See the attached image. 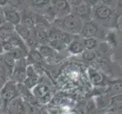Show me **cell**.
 Returning a JSON list of instances; mask_svg holds the SVG:
<instances>
[{
	"label": "cell",
	"mask_w": 122,
	"mask_h": 114,
	"mask_svg": "<svg viewBox=\"0 0 122 114\" xmlns=\"http://www.w3.org/2000/svg\"><path fill=\"white\" fill-rule=\"evenodd\" d=\"M83 24V21L72 13L56 20V24L59 30L74 36L80 34Z\"/></svg>",
	"instance_id": "1"
},
{
	"label": "cell",
	"mask_w": 122,
	"mask_h": 114,
	"mask_svg": "<svg viewBox=\"0 0 122 114\" xmlns=\"http://www.w3.org/2000/svg\"><path fill=\"white\" fill-rule=\"evenodd\" d=\"M117 12L109 6L99 3L92 8V19L99 23L103 26H108L115 21V17Z\"/></svg>",
	"instance_id": "2"
},
{
	"label": "cell",
	"mask_w": 122,
	"mask_h": 114,
	"mask_svg": "<svg viewBox=\"0 0 122 114\" xmlns=\"http://www.w3.org/2000/svg\"><path fill=\"white\" fill-rule=\"evenodd\" d=\"M102 25H101L93 19L87 21V22H83L80 35L83 38H96L102 31Z\"/></svg>",
	"instance_id": "3"
},
{
	"label": "cell",
	"mask_w": 122,
	"mask_h": 114,
	"mask_svg": "<svg viewBox=\"0 0 122 114\" xmlns=\"http://www.w3.org/2000/svg\"><path fill=\"white\" fill-rule=\"evenodd\" d=\"M5 110L8 114H27L28 107L21 97L18 96L5 103Z\"/></svg>",
	"instance_id": "4"
},
{
	"label": "cell",
	"mask_w": 122,
	"mask_h": 114,
	"mask_svg": "<svg viewBox=\"0 0 122 114\" xmlns=\"http://www.w3.org/2000/svg\"><path fill=\"white\" fill-rule=\"evenodd\" d=\"M0 95L5 103L9 102L18 96V84L12 81H6L0 90Z\"/></svg>",
	"instance_id": "5"
},
{
	"label": "cell",
	"mask_w": 122,
	"mask_h": 114,
	"mask_svg": "<svg viewBox=\"0 0 122 114\" xmlns=\"http://www.w3.org/2000/svg\"><path fill=\"white\" fill-rule=\"evenodd\" d=\"M50 6L54 16L58 18H63L71 12V7L67 0H50Z\"/></svg>",
	"instance_id": "6"
},
{
	"label": "cell",
	"mask_w": 122,
	"mask_h": 114,
	"mask_svg": "<svg viewBox=\"0 0 122 114\" xmlns=\"http://www.w3.org/2000/svg\"><path fill=\"white\" fill-rule=\"evenodd\" d=\"M33 93L41 103H47L51 98V91L45 84H36L33 87Z\"/></svg>",
	"instance_id": "7"
},
{
	"label": "cell",
	"mask_w": 122,
	"mask_h": 114,
	"mask_svg": "<svg viewBox=\"0 0 122 114\" xmlns=\"http://www.w3.org/2000/svg\"><path fill=\"white\" fill-rule=\"evenodd\" d=\"M83 22H87L92 19V8L82 3L76 7L71 8V12Z\"/></svg>",
	"instance_id": "8"
},
{
	"label": "cell",
	"mask_w": 122,
	"mask_h": 114,
	"mask_svg": "<svg viewBox=\"0 0 122 114\" xmlns=\"http://www.w3.org/2000/svg\"><path fill=\"white\" fill-rule=\"evenodd\" d=\"M2 14L4 15V18H5V22L10 23L12 25H14V26L20 24V12L18 10L6 5L5 7L3 8Z\"/></svg>",
	"instance_id": "9"
},
{
	"label": "cell",
	"mask_w": 122,
	"mask_h": 114,
	"mask_svg": "<svg viewBox=\"0 0 122 114\" xmlns=\"http://www.w3.org/2000/svg\"><path fill=\"white\" fill-rule=\"evenodd\" d=\"M15 33V26L10 23L5 22L0 26V40L2 42L10 40Z\"/></svg>",
	"instance_id": "10"
},
{
	"label": "cell",
	"mask_w": 122,
	"mask_h": 114,
	"mask_svg": "<svg viewBox=\"0 0 122 114\" xmlns=\"http://www.w3.org/2000/svg\"><path fill=\"white\" fill-rule=\"evenodd\" d=\"M26 60L28 65H36L37 67H42L43 65V58L37 49H30V51L27 53Z\"/></svg>",
	"instance_id": "11"
},
{
	"label": "cell",
	"mask_w": 122,
	"mask_h": 114,
	"mask_svg": "<svg viewBox=\"0 0 122 114\" xmlns=\"http://www.w3.org/2000/svg\"><path fill=\"white\" fill-rule=\"evenodd\" d=\"M20 24L30 29H33L36 26V18L34 15L24 10L23 11V13H20Z\"/></svg>",
	"instance_id": "12"
},
{
	"label": "cell",
	"mask_w": 122,
	"mask_h": 114,
	"mask_svg": "<svg viewBox=\"0 0 122 114\" xmlns=\"http://www.w3.org/2000/svg\"><path fill=\"white\" fill-rule=\"evenodd\" d=\"M67 47H68V51L72 54L83 53V52L85 50L82 40L77 39V38H75V37H74V39L67 46Z\"/></svg>",
	"instance_id": "13"
},
{
	"label": "cell",
	"mask_w": 122,
	"mask_h": 114,
	"mask_svg": "<svg viewBox=\"0 0 122 114\" xmlns=\"http://www.w3.org/2000/svg\"><path fill=\"white\" fill-rule=\"evenodd\" d=\"M15 31L18 34V36L23 41H26L28 38H30L32 34V29H30L27 27L24 26L21 24H18L15 26Z\"/></svg>",
	"instance_id": "14"
},
{
	"label": "cell",
	"mask_w": 122,
	"mask_h": 114,
	"mask_svg": "<svg viewBox=\"0 0 122 114\" xmlns=\"http://www.w3.org/2000/svg\"><path fill=\"white\" fill-rule=\"evenodd\" d=\"M88 75H89L90 81L93 84L97 85L104 82L105 78L103 74L94 68H90L88 69Z\"/></svg>",
	"instance_id": "15"
},
{
	"label": "cell",
	"mask_w": 122,
	"mask_h": 114,
	"mask_svg": "<svg viewBox=\"0 0 122 114\" xmlns=\"http://www.w3.org/2000/svg\"><path fill=\"white\" fill-rule=\"evenodd\" d=\"M7 5L20 12L26 10L28 4L27 0H7Z\"/></svg>",
	"instance_id": "16"
},
{
	"label": "cell",
	"mask_w": 122,
	"mask_h": 114,
	"mask_svg": "<svg viewBox=\"0 0 122 114\" xmlns=\"http://www.w3.org/2000/svg\"><path fill=\"white\" fill-rule=\"evenodd\" d=\"M27 2L35 9H46L50 5V0H27Z\"/></svg>",
	"instance_id": "17"
},
{
	"label": "cell",
	"mask_w": 122,
	"mask_h": 114,
	"mask_svg": "<svg viewBox=\"0 0 122 114\" xmlns=\"http://www.w3.org/2000/svg\"><path fill=\"white\" fill-rule=\"evenodd\" d=\"M83 44L84 49L86 50H94L98 46L99 41L95 37L83 38Z\"/></svg>",
	"instance_id": "18"
},
{
	"label": "cell",
	"mask_w": 122,
	"mask_h": 114,
	"mask_svg": "<svg viewBox=\"0 0 122 114\" xmlns=\"http://www.w3.org/2000/svg\"><path fill=\"white\" fill-rule=\"evenodd\" d=\"M39 52L43 59H50L54 56V49H52L49 46L43 45L40 46Z\"/></svg>",
	"instance_id": "19"
},
{
	"label": "cell",
	"mask_w": 122,
	"mask_h": 114,
	"mask_svg": "<svg viewBox=\"0 0 122 114\" xmlns=\"http://www.w3.org/2000/svg\"><path fill=\"white\" fill-rule=\"evenodd\" d=\"M25 42L27 45V46L30 48V49H36V48L39 47L40 44V41L34 34H33L30 38H28Z\"/></svg>",
	"instance_id": "20"
},
{
	"label": "cell",
	"mask_w": 122,
	"mask_h": 114,
	"mask_svg": "<svg viewBox=\"0 0 122 114\" xmlns=\"http://www.w3.org/2000/svg\"><path fill=\"white\" fill-rule=\"evenodd\" d=\"M49 46L52 49H56L57 51H61V50H63L65 47H67V46L64 43H62L59 39L50 40Z\"/></svg>",
	"instance_id": "21"
},
{
	"label": "cell",
	"mask_w": 122,
	"mask_h": 114,
	"mask_svg": "<svg viewBox=\"0 0 122 114\" xmlns=\"http://www.w3.org/2000/svg\"><path fill=\"white\" fill-rule=\"evenodd\" d=\"M110 105L112 108L115 109H121V95L118 94L113 97L110 101Z\"/></svg>",
	"instance_id": "22"
},
{
	"label": "cell",
	"mask_w": 122,
	"mask_h": 114,
	"mask_svg": "<svg viewBox=\"0 0 122 114\" xmlns=\"http://www.w3.org/2000/svg\"><path fill=\"white\" fill-rule=\"evenodd\" d=\"M83 57L88 61L94 60L95 57H96V54H95L94 50H86V49H85L83 52Z\"/></svg>",
	"instance_id": "23"
},
{
	"label": "cell",
	"mask_w": 122,
	"mask_h": 114,
	"mask_svg": "<svg viewBox=\"0 0 122 114\" xmlns=\"http://www.w3.org/2000/svg\"><path fill=\"white\" fill-rule=\"evenodd\" d=\"M100 3H102L104 5H106L112 8V9H115L117 3L118 2V0H99Z\"/></svg>",
	"instance_id": "24"
},
{
	"label": "cell",
	"mask_w": 122,
	"mask_h": 114,
	"mask_svg": "<svg viewBox=\"0 0 122 114\" xmlns=\"http://www.w3.org/2000/svg\"><path fill=\"white\" fill-rule=\"evenodd\" d=\"M83 3H84L85 5H88L90 8H93L97 4L99 3V0H83Z\"/></svg>",
	"instance_id": "25"
},
{
	"label": "cell",
	"mask_w": 122,
	"mask_h": 114,
	"mask_svg": "<svg viewBox=\"0 0 122 114\" xmlns=\"http://www.w3.org/2000/svg\"><path fill=\"white\" fill-rule=\"evenodd\" d=\"M67 2L69 4V5L73 8V7H76L81 4L83 3V0H67Z\"/></svg>",
	"instance_id": "26"
},
{
	"label": "cell",
	"mask_w": 122,
	"mask_h": 114,
	"mask_svg": "<svg viewBox=\"0 0 122 114\" xmlns=\"http://www.w3.org/2000/svg\"><path fill=\"white\" fill-rule=\"evenodd\" d=\"M115 34H114V33H109V34H108V41L110 42V43H115L116 42V40H115Z\"/></svg>",
	"instance_id": "27"
},
{
	"label": "cell",
	"mask_w": 122,
	"mask_h": 114,
	"mask_svg": "<svg viewBox=\"0 0 122 114\" xmlns=\"http://www.w3.org/2000/svg\"><path fill=\"white\" fill-rule=\"evenodd\" d=\"M47 113H48V114H58V113H59L56 109H54V108L49 109V110L47 111Z\"/></svg>",
	"instance_id": "28"
},
{
	"label": "cell",
	"mask_w": 122,
	"mask_h": 114,
	"mask_svg": "<svg viewBox=\"0 0 122 114\" xmlns=\"http://www.w3.org/2000/svg\"><path fill=\"white\" fill-rule=\"evenodd\" d=\"M5 22V18H4L3 14H0V26H2Z\"/></svg>",
	"instance_id": "29"
},
{
	"label": "cell",
	"mask_w": 122,
	"mask_h": 114,
	"mask_svg": "<svg viewBox=\"0 0 122 114\" xmlns=\"http://www.w3.org/2000/svg\"><path fill=\"white\" fill-rule=\"evenodd\" d=\"M7 5V0H0V6L4 8Z\"/></svg>",
	"instance_id": "30"
},
{
	"label": "cell",
	"mask_w": 122,
	"mask_h": 114,
	"mask_svg": "<svg viewBox=\"0 0 122 114\" xmlns=\"http://www.w3.org/2000/svg\"><path fill=\"white\" fill-rule=\"evenodd\" d=\"M4 103H4V101H3V100L2 98V97H1V95H0V109H1L3 107Z\"/></svg>",
	"instance_id": "31"
},
{
	"label": "cell",
	"mask_w": 122,
	"mask_h": 114,
	"mask_svg": "<svg viewBox=\"0 0 122 114\" xmlns=\"http://www.w3.org/2000/svg\"><path fill=\"white\" fill-rule=\"evenodd\" d=\"M4 53V50H3V48H2V41L0 40V54H2Z\"/></svg>",
	"instance_id": "32"
},
{
	"label": "cell",
	"mask_w": 122,
	"mask_h": 114,
	"mask_svg": "<svg viewBox=\"0 0 122 114\" xmlns=\"http://www.w3.org/2000/svg\"><path fill=\"white\" fill-rule=\"evenodd\" d=\"M2 12H3V8L0 6V14H2Z\"/></svg>",
	"instance_id": "33"
},
{
	"label": "cell",
	"mask_w": 122,
	"mask_h": 114,
	"mask_svg": "<svg viewBox=\"0 0 122 114\" xmlns=\"http://www.w3.org/2000/svg\"><path fill=\"white\" fill-rule=\"evenodd\" d=\"M3 86V84H0V90H1V88H2V87Z\"/></svg>",
	"instance_id": "34"
},
{
	"label": "cell",
	"mask_w": 122,
	"mask_h": 114,
	"mask_svg": "<svg viewBox=\"0 0 122 114\" xmlns=\"http://www.w3.org/2000/svg\"><path fill=\"white\" fill-rule=\"evenodd\" d=\"M105 114H115V113H105Z\"/></svg>",
	"instance_id": "35"
},
{
	"label": "cell",
	"mask_w": 122,
	"mask_h": 114,
	"mask_svg": "<svg viewBox=\"0 0 122 114\" xmlns=\"http://www.w3.org/2000/svg\"><path fill=\"white\" fill-rule=\"evenodd\" d=\"M0 114H3V113H2V112H0Z\"/></svg>",
	"instance_id": "36"
}]
</instances>
